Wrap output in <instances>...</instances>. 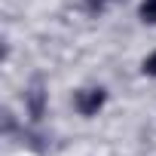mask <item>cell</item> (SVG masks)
I'll return each mask as SVG.
<instances>
[{
	"label": "cell",
	"instance_id": "6da1fadb",
	"mask_svg": "<svg viewBox=\"0 0 156 156\" xmlns=\"http://www.w3.org/2000/svg\"><path fill=\"white\" fill-rule=\"evenodd\" d=\"M104 98H107V92H104V89H86V92L76 95V110H80L83 116H95V113L101 110Z\"/></svg>",
	"mask_w": 156,
	"mask_h": 156
},
{
	"label": "cell",
	"instance_id": "7a4b0ae2",
	"mask_svg": "<svg viewBox=\"0 0 156 156\" xmlns=\"http://www.w3.org/2000/svg\"><path fill=\"white\" fill-rule=\"evenodd\" d=\"M25 101H28V113L31 119H40L43 110H46V92H43V80H34L31 89L25 92Z\"/></svg>",
	"mask_w": 156,
	"mask_h": 156
},
{
	"label": "cell",
	"instance_id": "3957f363",
	"mask_svg": "<svg viewBox=\"0 0 156 156\" xmlns=\"http://www.w3.org/2000/svg\"><path fill=\"white\" fill-rule=\"evenodd\" d=\"M141 19L144 22H156V0H144L141 3Z\"/></svg>",
	"mask_w": 156,
	"mask_h": 156
},
{
	"label": "cell",
	"instance_id": "277c9868",
	"mask_svg": "<svg viewBox=\"0 0 156 156\" xmlns=\"http://www.w3.org/2000/svg\"><path fill=\"white\" fill-rule=\"evenodd\" d=\"M144 73H150V76H156V52L144 61Z\"/></svg>",
	"mask_w": 156,
	"mask_h": 156
}]
</instances>
